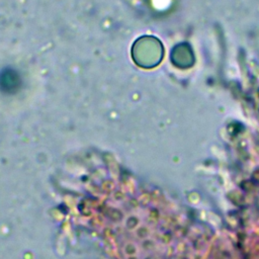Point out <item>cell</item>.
<instances>
[{"instance_id":"cell-1","label":"cell","mask_w":259,"mask_h":259,"mask_svg":"<svg viewBox=\"0 0 259 259\" xmlns=\"http://www.w3.org/2000/svg\"><path fill=\"white\" fill-rule=\"evenodd\" d=\"M133 60L141 67L151 68L156 66L162 56L160 42L151 36H143L136 40L132 50Z\"/></svg>"},{"instance_id":"cell-2","label":"cell","mask_w":259,"mask_h":259,"mask_svg":"<svg viewBox=\"0 0 259 259\" xmlns=\"http://www.w3.org/2000/svg\"><path fill=\"white\" fill-rule=\"evenodd\" d=\"M14 80H15V77L11 74V72L9 74H5L3 76V81H2L3 82V86L6 87V88H9V89L14 88V83L16 82Z\"/></svg>"}]
</instances>
